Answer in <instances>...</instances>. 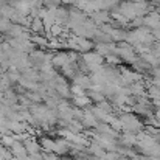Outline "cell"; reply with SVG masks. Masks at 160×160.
Masks as SVG:
<instances>
[{"label": "cell", "mask_w": 160, "mask_h": 160, "mask_svg": "<svg viewBox=\"0 0 160 160\" xmlns=\"http://www.w3.org/2000/svg\"><path fill=\"white\" fill-rule=\"evenodd\" d=\"M154 117H156V118H157V120L160 121V109H157V110L154 112Z\"/></svg>", "instance_id": "8"}, {"label": "cell", "mask_w": 160, "mask_h": 160, "mask_svg": "<svg viewBox=\"0 0 160 160\" xmlns=\"http://www.w3.org/2000/svg\"><path fill=\"white\" fill-rule=\"evenodd\" d=\"M143 25L148 27V28H151V30L159 28L160 27V12L152 9L149 14H146V16L143 17Z\"/></svg>", "instance_id": "2"}, {"label": "cell", "mask_w": 160, "mask_h": 160, "mask_svg": "<svg viewBox=\"0 0 160 160\" xmlns=\"http://www.w3.org/2000/svg\"><path fill=\"white\" fill-rule=\"evenodd\" d=\"M93 22L95 23H107V22H110V14H109V11L106 9H98V11H95V14H93Z\"/></svg>", "instance_id": "4"}, {"label": "cell", "mask_w": 160, "mask_h": 160, "mask_svg": "<svg viewBox=\"0 0 160 160\" xmlns=\"http://www.w3.org/2000/svg\"><path fill=\"white\" fill-rule=\"evenodd\" d=\"M78 48L82 52H89L92 48V42H89L87 39H78Z\"/></svg>", "instance_id": "6"}, {"label": "cell", "mask_w": 160, "mask_h": 160, "mask_svg": "<svg viewBox=\"0 0 160 160\" xmlns=\"http://www.w3.org/2000/svg\"><path fill=\"white\" fill-rule=\"evenodd\" d=\"M115 53L118 54V58H120L121 61H124V62H128V64H134V62H135V59L138 58V54L135 53L134 47H132V45H129L126 41L120 42V45L117 47Z\"/></svg>", "instance_id": "1"}, {"label": "cell", "mask_w": 160, "mask_h": 160, "mask_svg": "<svg viewBox=\"0 0 160 160\" xmlns=\"http://www.w3.org/2000/svg\"><path fill=\"white\" fill-rule=\"evenodd\" d=\"M126 34H128L126 28H112V31L109 33V36H110V39L113 42H123V41H126Z\"/></svg>", "instance_id": "3"}, {"label": "cell", "mask_w": 160, "mask_h": 160, "mask_svg": "<svg viewBox=\"0 0 160 160\" xmlns=\"http://www.w3.org/2000/svg\"><path fill=\"white\" fill-rule=\"evenodd\" d=\"M131 2H140V0H131Z\"/></svg>", "instance_id": "9"}, {"label": "cell", "mask_w": 160, "mask_h": 160, "mask_svg": "<svg viewBox=\"0 0 160 160\" xmlns=\"http://www.w3.org/2000/svg\"><path fill=\"white\" fill-rule=\"evenodd\" d=\"M84 61L89 64V65H101L103 64V56L98 53H87L84 56Z\"/></svg>", "instance_id": "5"}, {"label": "cell", "mask_w": 160, "mask_h": 160, "mask_svg": "<svg viewBox=\"0 0 160 160\" xmlns=\"http://www.w3.org/2000/svg\"><path fill=\"white\" fill-rule=\"evenodd\" d=\"M106 59H107V62H109V64H112V65H117V64H121V62H123V61H121L118 56H115L113 53L107 54Z\"/></svg>", "instance_id": "7"}]
</instances>
